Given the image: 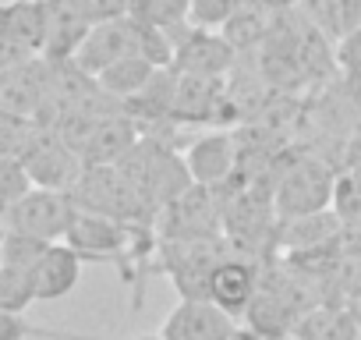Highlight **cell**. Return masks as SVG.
<instances>
[{
  "instance_id": "1",
  "label": "cell",
  "mask_w": 361,
  "mask_h": 340,
  "mask_svg": "<svg viewBox=\"0 0 361 340\" xmlns=\"http://www.w3.org/2000/svg\"><path fill=\"white\" fill-rule=\"evenodd\" d=\"M138 227H145V224H121V220L78 210L64 245L75 248L82 255V262H114V266H121L124 280H135L131 259H145V255H138Z\"/></svg>"
},
{
  "instance_id": "2",
  "label": "cell",
  "mask_w": 361,
  "mask_h": 340,
  "mask_svg": "<svg viewBox=\"0 0 361 340\" xmlns=\"http://www.w3.org/2000/svg\"><path fill=\"white\" fill-rule=\"evenodd\" d=\"M336 181L340 178L315 156L290 159L276 174V188H273V213H276V220H294V217H312V213L329 210Z\"/></svg>"
},
{
  "instance_id": "3",
  "label": "cell",
  "mask_w": 361,
  "mask_h": 340,
  "mask_svg": "<svg viewBox=\"0 0 361 340\" xmlns=\"http://www.w3.org/2000/svg\"><path fill=\"white\" fill-rule=\"evenodd\" d=\"M75 199V206L82 213H96V217H110L121 224H145L152 220L149 202L124 181V174L117 166H85L78 185L68 192Z\"/></svg>"
},
{
  "instance_id": "4",
  "label": "cell",
  "mask_w": 361,
  "mask_h": 340,
  "mask_svg": "<svg viewBox=\"0 0 361 340\" xmlns=\"http://www.w3.org/2000/svg\"><path fill=\"white\" fill-rule=\"evenodd\" d=\"M227 259L220 238H177L163 241L159 269L177 284L180 298H209V277Z\"/></svg>"
},
{
  "instance_id": "5",
  "label": "cell",
  "mask_w": 361,
  "mask_h": 340,
  "mask_svg": "<svg viewBox=\"0 0 361 340\" xmlns=\"http://www.w3.org/2000/svg\"><path fill=\"white\" fill-rule=\"evenodd\" d=\"M75 213H78V206L68 192L32 188L8 217H0V220H4V231L29 234V238H39L47 245H57V241L68 238Z\"/></svg>"
},
{
  "instance_id": "6",
  "label": "cell",
  "mask_w": 361,
  "mask_h": 340,
  "mask_svg": "<svg viewBox=\"0 0 361 340\" xmlns=\"http://www.w3.org/2000/svg\"><path fill=\"white\" fill-rule=\"evenodd\" d=\"M149 32L152 25H142L135 22L131 15L128 18H117V22H103V25H92L89 40L82 43L78 57L71 61L78 71H85L89 78H96L99 71H106L110 64L124 61V57H145V47H149ZM149 61V57H145Z\"/></svg>"
},
{
  "instance_id": "7",
  "label": "cell",
  "mask_w": 361,
  "mask_h": 340,
  "mask_svg": "<svg viewBox=\"0 0 361 340\" xmlns=\"http://www.w3.org/2000/svg\"><path fill=\"white\" fill-rule=\"evenodd\" d=\"M18 159L25 163L32 185L50 188V192H71L82 178V170H85L78 149L68 145L54 128H39Z\"/></svg>"
},
{
  "instance_id": "8",
  "label": "cell",
  "mask_w": 361,
  "mask_h": 340,
  "mask_svg": "<svg viewBox=\"0 0 361 340\" xmlns=\"http://www.w3.org/2000/svg\"><path fill=\"white\" fill-rule=\"evenodd\" d=\"M170 40H173V71L177 75L224 82V75L234 71V64H238V50L224 40V32L185 25V29L170 32Z\"/></svg>"
},
{
  "instance_id": "9",
  "label": "cell",
  "mask_w": 361,
  "mask_h": 340,
  "mask_svg": "<svg viewBox=\"0 0 361 340\" xmlns=\"http://www.w3.org/2000/svg\"><path fill=\"white\" fill-rule=\"evenodd\" d=\"M163 241L177 238H216V227L224 224V202L213 188L192 185L185 195H177L163 210Z\"/></svg>"
},
{
  "instance_id": "10",
  "label": "cell",
  "mask_w": 361,
  "mask_h": 340,
  "mask_svg": "<svg viewBox=\"0 0 361 340\" xmlns=\"http://www.w3.org/2000/svg\"><path fill=\"white\" fill-rule=\"evenodd\" d=\"M163 340H238L241 329L234 315H227L209 298H180L177 308L159 326Z\"/></svg>"
},
{
  "instance_id": "11",
  "label": "cell",
  "mask_w": 361,
  "mask_h": 340,
  "mask_svg": "<svg viewBox=\"0 0 361 340\" xmlns=\"http://www.w3.org/2000/svg\"><path fill=\"white\" fill-rule=\"evenodd\" d=\"M50 96V61L32 57L0 71V114L39 121Z\"/></svg>"
},
{
  "instance_id": "12",
  "label": "cell",
  "mask_w": 361,
  "mask_h": 340,
  "mask_svg": "<svg viewBox=\"0 0 361 340\" xmlns=\"http://www.w3.org/2000/svg\"><path fill=\"white\" fill-rule=\"evenodd\" d=\"M92 22L82 11V0H57L47 4V36H43V61L50 64H71L89 40Z\"/></svg>"
},
{
  "instance_id": "13",
  "label": "cell",
  "mask_w": 361,
  "mask_h": 340,
  "mask_svg": "<svg viewBox=\"0 0 361 340\" xmlns=\"http://www.w3.org/2000/svg\"><path fill=\"white\" fill-rule=\"evenodd\" d=\"M185 166L195 185L202 188H220L234 178L238 170V142L231 131H209L202 138H195L185 152Z\"/></svg>"
},
{
  "instance_id": "14",
  "label": "cell",
  "mask_w": 361,
  "mask_h": 340,
  "mask_svg": "<svg viewBox=\"0 0 361 340\" xmlns=\"http://www.w3.org/2000/svg\"><path fill=\"white\" fill-rule=\"evenodd\" d=\"M224 107H227V89H224V82H220V78L177 75V89H173L170 121H185V124L220 121Z\"/></svg>"
},
{
  "instance_id": "15",
  "label": "cell",
  "mask_w": 361,
  "mask_h": 340,
  "mask_svg": "<svg viewBox=\"0 0 361 340\" xmlns=\"http://www.w3.org/2000/svg\"><path fill=\"white\" fill-rule=\"evenodd\" d=\"M142 142V124L131 121L124 110L106 117L89 138L85 145L78 149L82 152V163L85 166H117L135 145Z\"/></svg>"
},
{
  "instance_id": "16",
  "label": "cell",
  "mask_w": 361,
  "mask_h": 340,
  "mask_svg": "<svg viewBox=\"0 0 361 340\" xmlns=\"http://www.w3.org/2000/svg\"><path fill=\"white\" fill-rule=\"evenodd\" d=\"M262 273L245 259H224L209 277V301L220 305L227 315H245L252 298L259 294Z\"/></svg>"
},
{
  "instance_id": "17",
  "label": "cell",
  "mask_w": 361,
  "mask_h": 340,
  "mask_svg": "<svg viewBox=\"0 0 361 340\" xmlns=\"http://www.w3.org/2000/svg\"><path fill=\"white\" fill-rule=\"evenodd\" d=\"M78 280H82V255L75 248H68L64 241H57L47 248V255L32 269L36 301H57V298L71 294L78 287Z\"/></svg>"
},
{
  "instance_id": "18",
  "label": "cell",
  "mask_w": 361,
  "mask_h": 340,
  "mask_svg": "<svg viewBox=\"0 0 361 340\" xmlns=\"http://www.w3.org/2000/svg\"><path fill=\"white\" fill-rule=\"evenodd\" d=\"M294 340H361V329L343 301H319L294 322Z\"/></svg>"
},
{
  "instance_id": "19",
  "label": "cell",
  "mask_w": 361,
  "mask_h": 340,
  "mask_svg": "<svg viewBox=\"0 0 361 340\" xmlns=\"http://www.w3.org/2000/svg\"><path fill=\"white\" fill-rule=\"evenodd\" d=\"M156 71H159V68H156L152 61H145V57H124V61L110 64L106 71H99V75H96V85H99L106 96H114L117 103H128L131 96H138V92L152 82Z\"/></svg>"
},
{
  "instance_id": "20",
  "label": "cell",
  "mask_w": 361,
  "mask_h": 340,
  "mask_svg": "<svg viewBox=\"0 0 361 340\" xmlns=\"http://www.w3.org/2000/svg\"><path fill=\"white\" fill-rule=\"evenodd\" d=\"M131 18L163 32L192 25V0H131Z\"/></svg>"
},
{
  "instance_id": "21",
  "label": "cell",
  "mask_w": 361,
  "mask_h": 340,
  "mask_svg": "<svg viewBox=\"0 0 361 340\" xmlns=\"http://www.w3.org/2000/svg\"><path fill=\"white\" fill-rule=\"evenodd\" d=\"M224 32V40L238 50V54H245V50H255L266 36H269V25H266V11L259 8V4H252V0H245V8L220 29Z\"/></svg>"
},
{
  "instance_id": "22",
  "label": "cell",
  "mask_w": 361,
  "mask_h": 340,
  "mask_svg": "<svg viewBox=\"0 0 361 340\" xmlns=\"http://www.w3.org/2000/svg\"><path fill=\"white\" fill-rule=\"evenodd\" d=\"M32 178L18 156H0V217H8L29 192H32Z\"/></svg>"
},
{
  "instance_id": "23",
  "label": "cell",
  "mask_w": 361,
  "mask_h": 340,
  "mask_svg": "<svg viewBox=\"0 0 361 340\" xmlns=\"http://www.w3.org/2000/svg\"><path fill=\"white\" fill-rule=\"evenodd\" d=\"M36 301L32 273L0 262V312H25Z\"/></svg>"
},
{
  "instance_id": "24",
  "label": "cell",
  "mask_w": 361,
  "mask_h": 340,
  "mask_svg": "<svg viewBox=\"0 0 361 340\" xmlns=\"http://www.w3.org/2000/svg\"><path fill=\"white\" fill-rule=\"evenodd\" d=\"M47 241L39 238H29V234H15V231H4V241H0V262L4 266H18V269H36V262L47 255Z\"/></svg>"
},
{
  "instance_id": "25",
  "label": "cell",
  "mask_w": 361,
  "mask_h": 340,
  "mask_svg": "<svg viewBox=\"0 0 361 340\" xmlns=\"http://www.w3.org/2000/svg\"><path fill=\"white\" fill-rule=\"evenodd\" d=\"M241 8H245V0H192V25L199 29L227 25Z\"/></svg>"
},
{
  "instance_id": "26",
  "label": "cell",
  "mask_w": 361,
  "mask_h": 340,
  "mask_svg": "<svg viewBox=\"0 0 361 340\" xmlns=\"http://www.w3.org/2000/svg\"><path fill=\"white\" fill-rule=\"evenodd\" d=\"M82 11L89 15L92 25H103V22L128 18L131 15V0H82Z\"/></svg>"
},
{
  "instance_id": "27",
  "label": "cell",
  "mask_w": 361,
  "mask_h": 340,
  "mask_svg": "<svg viewBox=\"0 0 361 340\" xmlns=\"http://www.w3.org/2000/svg\"><path fill=\"white\" fill-rule=\"evenodd\" d=\"M336 64L343 68L347 78H357V75H361V29H354L350 36L340 40V47H336Z\"/></svg>"
},
{
  "instance_id": "28",
  "label": "cell",
  "mask_w": 361,
  "mask_h": 340,
  "mask_svg": "<svg viewBox=\"0 0 361 340\" xmlns=\"http://www.w3.org/2000/svg\"><path fill=\"white\" fill-rule=\"evenodd\" d=\"M343 305H347V312L354 315V322H357V329H361V287L347 291V294H343Z\"/></svg>"
},
{
  "instance_id": "29",
  "label": "cell",
  "mask_w": 361,
  "mask_h": 340,
  "mask_svg": "<svg viewBox=\"0 0 361 340\" xmlns=\"http://www.w3.org/2000/svg\"><path fill=\"white\" fill-rule=\"evenodd\" d=\"M135 340H163L159 333H145V336H135Z\"/></svg>"
},
{
  "instance_id": "30",
  "label": "cell",
  "mask_w": 361,
  "mask_h": 340,
  "mask_svg": "<svg viewBox=\"0 0 361 340\" xmlns=\"http://www.w3.org/2000/svg\"><path fill=\"white\" fill-rule=\"evenodd\" d=\"M262 340H294V336L287 333V336H262Z\"/></svg>"
},
{
  "instance_id": "31",
  "label": "cell",
  "mask_w": 361,
  "mask_h": 340,
  "mask_svg": "<svg viewBox=\"0 0 361 340\" xmlns=\"http://www.w3.org/2000/svg\"><path fill=\"white\" fill-rule=\"evenodd\" d=\"M32 4H43L47 8V4H57V0H32Z\"/></svg>"
},
{
  "instance_id": "32",
  "label": "cell",
  "mask_w": 361,
  "mask_h": 340,
  "mask_svg": "<svg viewBox=\"0 0 361 340\" xmlns=\"http://www.w3.org/2000/svg\"><path fill=\"white\" fill-rule=\"evenodd\" d=\"M0 241H4V220H0Z\"/></svg>"
}]
</instances>
